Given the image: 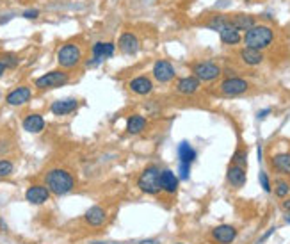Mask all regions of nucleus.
I'll return each instance as SVG.
<instances>
[{"mask_svg":"<svg viewBox=\"0 0 290 244\" xmlns=\"http://www.w3.org/2000/svg\"><path fill=\"white\" fill-rule=\"evenodd\" d=\"M45 185L50 189L52 194L64 196L75 187V177L62 168H54L45 175Z\"/></svg>","mask_w":290,"mask_h":244,"instance_id":"obj_1","label":"nucleus"},{"mask_svg":"<svg viewBox=\"0 0 290 244\" xmlns=\"http://www.w3.org/2000/svg\"><path fill=\"white\" fill-rule=\"evenodd\" d=\"M274 30H272L271 25L265 24H257L255 27H251L249 30H246L242 36V43L244 47H251L257 48V50H265L274 43Z\"/></svg>","mask_w":290,"mask_h":244,"instance_id":"obj_2","label":"nucleus"},{"mask_svg":"<svg viewBox=\"0 0 290 244\" xmlns=\"http://www.w3.org/2000/svg\"><path fill=\"white\" fill-rule=\"evenodd\" d=\"M137 185L145 194H159L162 191L160 187V169L157 166H148V168L141 173L139 180H137Z\"/></svg>","mask_w":290,"mask_h":244,"instance_id":"obj_3","label":"nucleus"},{"mask_svg":"<svg viewBox=\"0 0 290 244\" xmlns=\"http://www.w3.org/2000/svg\"><path fill=\"white\" fill-rule=\"evenodd\" d=\"M223 73L219 64H215L214 61H198L192 64V75L198 77L202 82H214Z\"/></svg>","mask_w":290,"mask_h":244,"instance_id":"obj_4","label":"nucleus"},{"mask_svg":"<svg viewBox=\"0 0 290 244\" xmlns=\"http://www.w3.org/2000/svg\"><path fill=\"white\" fill-rule=\"evenodd\" d=\"M80 59H82V50H80L79 45H73V43H66L57 52V62L66 70L75 68L80 62Z\"/></svg>","mask_w":290,"mask_h":244,"instance_id":"obj_5","label":"nucleus"},{"mask_svg":"<svg viewBox=\"0 0 290 244\" xmlns=\"http://www.w3.org/2000/svg\"><path fill=\"white\" fill-rule=\"evenodd\" d=\"M68 82H70V75H68L66 71L54 70L34 80V86H36L38 90H56V88L66 86Z\"/></svg>","mask_w":290,"mask_h":244,"instance_id":"obj_6","label":"nucleus"},{"mask_svg":"<svg viewBox=\"0 0 290 244\" xmlns=\"http://www.w3.org/2000/svg\"><path fill=\"white\" fill-rule=\"evenodd\" d=\"M249 90V82L242 77H226L219 84L221 94L225 96H240Z\"/></svg>","mask_w":290,"mask_h":244,"instance_id":"obj_7","label":"nucleus"},{"mask_svg":"<svg viewBox=\"0 0 290 244\" xmlns=\"http://www.w3.org/2000/svg\"><path fill=\"white\" fill-rule=\"evenodd\" d=\"M91 52H93V59H89L87 66H98L102 61H105V59L114 56L116 45H114V43H107V41H98L93 45Z\"/></svg>","mask_w":290,"mask_h":244,"instance_id":"obj_8","label":"nucleus"},{"mask_svg":"<svg viewBox=\"0 0 290 244\" xmlns=\"http://www.w3.org/2000/svg\"><path fill=\"white\" fill-rule=\"evenodd\" d=\"M151 73H153V79L157 82H160V84H168V82H171L176 77L174 66L169 61H166V59H159V61L155 62Z\"/></svg>","mask_w":290,"mask_h":244,"instance_id":"obj_9","label":"nucleus"},{"mask_svg":"<svg viewBox=\"0 0 290 244\" xmlns=\"http://www.w3.org/2000/svg\"><path fill=\"white\" fill-rule=\"evenodd\" d=\"M117 48L125 56H136L141 50V41L134 32H123L117 39Z\"/></svg>","mask_w":290,"mask_h":244,"instance_id":"obj_10","label":"nucleus"},{"mask_svg":"<svg viewBox=\"0 0 290 244\" xmlns=\"http://www.w3.org/2000/svg\"><path fill=\"white\" fill-rule=\"evenodd\" d=\"M200 86H202V80L198 79L194 75H189V77H182V79L176 80V84H174V90L176 93L180 94H194L200 91Z\"/></svg>","mask_w":290,"mask_h":244,"instance_id":"obj_11","label":"nucleus"},{"mask_svg":"<svg viewBox=\"0 0 290 244\" xmlns=\"http://www.w3.org/2000/svg\"><path fill=\"white\" fill-rule=\"evenodd\" d=\"M25 198L32 205H41L50 198V189L47 185H30L27 189V193H25Z\"/></svg>","mask_w":290,"mask_h":244,"instance_id":"obj_12","label":"nucleus"},{"mask_svg":"<svg viewBox=\"0 0 290 244\" xmlns=\"http://www.w3.org/2000/svg\"><path fill=\"white\" fill-rule=\"evenodd\" d=\"M128 88H130L132 93L145 96V94H150L151 91H153V82H151L150 77L139 75V77H134V79L128 82Z\"/></svg>","mask_w":290,"mask_h":244,"instance_id":"obj_13","label":"nucleus"},{"mask_svg":"<svg viewBox=\"0 0 290 244\" xmlns=\"http://www.w3.org/2000/svg\"><path fill=\"white\" fill-rule=\"evenodd\" d=\"M79 109V100L75 98H64V100H56L50 105V111L56 116H66V114L75 113Z\"/></svg>","mask_w":290,"mask_h":244,"instance_id":"obj_14","label":"nucleus"},{"mask_svg":"<svg viewBox=\"0 0 290 244\" xmlns=\"http://www.w3.org/2000/svg\"><path fill=\"white\" fill-rule=\"evenodd\" d=\"M32 96V91L29 90L27 86H22V88H16V90L11 91L7 96H5V102L7 105H13V107H18V105H24L30 100Z\"/></svg>","mask_w":290,"mask_h":244,"instance_id":"obj_15","label":"nucleus"},{"mask_svg":"<svg viewBox=\"0 0 290 244\" xmlns=\"http://www.w3.org/2000/svg\"><path fill=\"white\" fill-rule=\"evenodd\" d=\"M235 237H237V230L230 225H221L217 228H214V232H212V239L217 244H232L235 241Z\"/></svg>","mask_w":290,"mask_h":244,"instance_id":"obj_16","label":"nucleus"},{"mask_svg":"<svg viewBox=\"0 0 290 244\" xmlns=\"http://www.w3.org/2000/svg\"><path fill=\"white\" fill-rule=\"evenodd\" d=\"M230 20H232V25L240 32H246V30L257 25V16L249 13H237L233 16H230Z\"/></svg>","mask_w":290,"mask_h":244,"instance_id":"obj_17","label":"nucleus"},{"mask_svg":"<svg viewBox=\"0 0 290 244\" xmlns=\"http://www.w3.org/2000/svg\"><path fill=\"white\" fill-rule=\"evenodd\" d=\"M178 183H180V180L171 169H160V187H162V191L174 194L178 191Z\"/></svg>","mask_w":290,"mask_h":244,"instance_id":"obj_18","label":"nucleus"},{"mask_svg":"<svg viewBox=\"0 0 290 244\" xmlns=\"http://www.w3.org/2000/svg\"><path fill=\"white\" fill-rule=\"evenodd\" d=\"M239 57L246 66H258L263 62V57L265 56H263L262 50H257V48H251V47H244L242 50L239 52Z\"/></svg>","mask_w":290,"mask_h":244,"instance_id":"obj_19","label":"nucleus"},{"mask_svg":"<svg viewBox=\"0 0 290 244\" xmlns=\"http://www.w3.org/2000/svg\"><path fill=\"white\" fill-rule=\"evenodd\" d=\"M226 180L232 187H242L244 183H246V171H244L242 166H237V164H232L226 171Z\"/></svg>","mask_w":290,"mask_h":244,"instance_id":"obj_20","label":"nucleus"},{"mask_svg":"<svg viewBox=\"0 0 290 244\" xmlns=\"http://www.w3.org/2000/svg\"><path fill=\"white\" fill-rule=\"evenodd\" d=\"M84 219H86V223H87V225L100 226V225H103V223H105V219H107V212H105V209H102V207L94 205L84 214Z\"/></svg>","mask_w":290,"mask_h":244,"instance_id":"obj_21","label":"nucleus"},{"mask_svg":"<svg viewBox=\"0 0 290 244\" xmlns=\"http://www.w3.org/2000/svg\"><path fill=\"white\" fill-rule=\"evenodd\" d=\"M219 38H221V43L226 45V47H237V45L242 43V34H240V30H237L233 25L225 29L223 32H219Z\"/></svg>","mask_w":290,"mask_h":244,"instance_id":"obj_22","label":"nucleus"},{"mask_svg":"<svg viewBox=\"0 0 290 244\" xmlns=\"http://www.w3.org/2000/svg\"><path fill=\"white\" fill-rule=\"evenodd\" d=\"M228 27H232V20H230L228 14H214L206 22V29L215 30V32H223Z\"/></svg>","mask_w":290,"mask_h":244,"instance_id":"obj_23","label":"nucleus"},{"mask_svg":"<svg viewBox=\"0 0 290 244\" xmlns=\"http://www.w3.org/2000/svg\"><path fill=\"white\" fill-rule=\"evenodd\" d=\"M146 125H148V122H146L145 116L134 114V116H130L126 120V132L132 134V136H137V134H141V132L145 130Z\"/></svg>","mask_w":290,"mask_h":244,"instance_id":"obj_24","label":"nucleus"},{"mask_svg":"<svg viewBox=\"0 0 290 244\" xmlns=\"http://www.w3.org/2000/svg\"><path fill=\"white\" fill-rule=\"evenodd\" d=\"M24 128L30 134H39L45 128V120L41 114H29L24 120Z\"/></svg>","mask_w":290,"mask_h":244,"instance_id":"obj_25","label":"nucleus"},{"mask_svg":"<svg viewBox=\"0 0 290 244\" xmlns=\"http://www.w3.org/2000/svg\"><path fill=\"white\" fill-rule=\"evenodd\" d=\"M196 150L191 146L189 141H182L178 145V162H187V164H192L196 160Z\"/></svg>","mask_w":290,"mask_h":244,"instance_id":"obj_26","label":"nucleus"},{"mask_svg":"<svg viewBox=\"0 0 290 244\" xmlns=\"http://www.w3.org/2000/svg\"><path fill=\"white\" fill-rule=\"evenodd\" d=\"M271 164L278 173L290 175V153H276L272 157Z\"/></svg>","mask_w":290,"mask_h":244,"instance_id":"obj_27","label":"nucleus"},{"mask_svg":"<svg viewBox=\"0 0 290 244\" xmlns=\"http://www.w3.org/2000/svg\"><path fill=\"white\" fill-rule=\"evenodd\" d=\"M276 187H274V193H276L278 198H287V194L290 193V185L289 182H285V180H276V183H274Z\"/></svg>","mask_w":290,"mask_h":244,"instance_id":"obj_28","label":"nucleus"},{"mask_svg":"<svg viewBox=\"0 0 290 244\" xmlns=\"http://www.w3.org/2000/svg\"><path fill=\"white\" fill-rule=\"evenodd\" d=\"M189 177H191V164L178 162V180L185 182V180H189Z\"/></svg>","mask_w":290,"mask_h":244,"instance_id":"obj_29","label":"nucleus"},{"mask_svg":"<svg viewBox=\"0 0 290 244\" xmlns=\"http://www.w3.org/2000/svg\"><path fill=\"white\" fill-rule=\"evenodd\" d=\"M13 162L11 160H0V179H4V177H9L11 173H13Z\"/></svg>","mask_w":290,"mask_h":244,"instance_id":"obj_30","label":"nucleus"},{"mask_svg":"<svg viewBox=\"0 0 290 244\" xmlns=\"http://www.w3.org/2000/svg\"><path fill=\"white\" fill-rule=\"evenodd\" d=\"M246 152L244 150H239V152H235V155H233V162L232 164H237V166H242V168H246V162H248V159H246Z\"/></svg>","mask_w":290,"mask_h":244,"instance_id":"obj_31","label":"nucleus"},{"mask_svg":"<svg viewBox=\"0 0 290 244\" xmlns=\"http://www.w3.org/2000/svg\"><path fill=\"white\" fill-rule=\"evenodd\" d=\"M0 61L4 62L5 68H14V66L18 64V57L14 56V54H4V56H2V59H0Z\"/></svg>","mask_w":290,"mask_h":244,"instance_id":"obj_32","label":"nucleus"},{"mask_svg":"<svg viewBox=\"0 0 290 244\" xmlns=\"http://www.w3.org/2000/svg\"><path fill=\"white\" fill-rule=\"evenodd\" d=\"M258 180H260V185H262L263 191H265V193H271V182H269V177H267L265 171H260Z\"/></svg>","mask_w":290,"mask_h":244,"instance_id":"obj_33","label":"nucleus"},{"mask_svg":"<svg viewBox=\"0 0 290 244\" xmlns=\"http://www.w3.org/2000/svg\"><path fill=\"white\" fill-rule=\"evenodd\" d=\"M22 16H24L25 20H38L39 11L38 9H25L24 13H22Z\"/></svg>","mask_w":290,"mask_h":244,"instance_id":"obj_34","label":"nucleus"},{"mask_svg":"<svg viewBox=\"0 0 290 244\" xmlns=\"http://www.w3.org/2000/svg\"><path fill=\"white\" fill-rule=\"evenodd\" d=\"M269 114H271V109H262V111H258L257 120H260V122H262V120H265Z\"/></svg>","mask_w":290,"mask_h":244,"instance_id":"obj_35","label":"nucleus"},{"mask_svg":"<svg viewBox=\"0 0 290 244\" xmlns=\"http://www.w3.org/2000/svg\"><path fill=\"white\" fill-rule=\"evenodd\" d=\"M272 234H274V228H271V230H269V232H265V234H263L262 237H260V241H258V243H260V244H262V243H265V241L269 239V237H271Z\"/></svg>","mask_w":290,"mask_h":244,"instance_id":"obj_36","label":"nucleus"},{"mask_svg":"<svg viewBox=\"0 0 290 244\" xmlns=\"http://www.w3.org/2000/svg\"><path fill=\"white\" fill-rule=\"evenodd\" d=\"M5 70H7V68H5V64H4V62H2V61H0V77L4 75Z\"/></svg>","mask_w":290,"mask_h":244,"instance_id":"obj_37","label":"nucleus"},{"mask_svg":"<svg viewBox=\"0 0 290 244\" xmlns=\"http://www.w3.org/2000/svg\"><path fill=\"white\" fill-rule=\"evenodd\" d=\"M283 209H285L287 212H290V200H285V202H283Z\"/></svg>","mask_w":290,"mask_h":244,"instance_id":"obj_38","label":"nucleus"},{"mask_svg":"<svg viewBox=\"0 0 290 244\" xmlns=\"http://www.w3.org/2000/svg\"><path fill=\"white\" fill-rule=\"evenodd\" d=\"M262 18H263V20H272V14H271V13H263V14H262Z\"/></svg>","mask_w":290,"mask_h":244,"instance_id":"obj_39","label":"nucleus"},{"mask_svg":"<svg viewBox=\"0 0 290 244\" xmlns=\"http://www.w3.org/2000/svg\"><path fill=\"white\" fill-rule=\"evenodd\" d=\"M258 160H262V146H258Z\"/></svg>","mask_w":290,"mask_h":244,"instance_id":"obj_40","label":"nucleus"},{"mask_svg":"<svg viewBox=\"0 0 290 244\" xmlns=\"http://www.w3.org/2000/svg\"><path fill=\"white\" fill-rule=\"evenodd\" d=\"M285 221H287V223H289V225H290V212H287V216H285Z\"/></svg>","mask_w":290,"mask_h":244,"instance_id":"obj_41","label":"nucleus"}]
</instances>
